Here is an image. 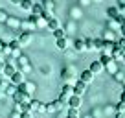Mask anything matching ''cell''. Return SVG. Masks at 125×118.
Instances as JSON below:
<instances>
[{"label":"cell","mask_w":125,"mask_h":118,"mask_svg":"<svg viewBox=\"0 0 125 118\" xmlns=\"http://www.w3.org/2000/svg\"><path fill=\"white\" fill-rule=\"evenodd\" d=\"M105 41H112V43H116V41H114V37H112V30H107V33H105Z\"/></svg>","instance_id":"36"},{"label":"cell","mask_w":125,"mask_h":118,"mask_svg":"<svg viewBox=\"0 0 125 118\" xmlns=\"http://www.w3.org/2000/svg\"><path fill=\"white\" fill-rule=\"evenodd\" d=\"M6 46H8V44L4 43V41H0V54H4V50H6Z\"/></svg>","instance_id":"38"},{"label":"cell","mask_w":125,"mask_h":118,"mask_svg":"<svg viewBox=\"0 0 125 118\" xmlns=\"http://www.w3.org/2000/svg\"><path fill=\"white\" fill-rule=\"evenodd\" d=\"M120 102H121V103H125V91H121V94H120Z\"/></svg>","instance_id":"42"},{"label":"cell","mask_w":125,"mask_h":118,"mask_svg":"<svg viewBox=\"0 0 125 118\" xmlns=\"http://www.w3.org/2000/svg\"><path fill=\"white\" fill-rule=\"evenodd\" d=\"M62 107H64V102H61V100H55V102H50L46 103V113H55V111H61Z\"/></svg>","instance_id":"4"},{"label":"cell","mask_w":125,"mask_h":118,"mask_svg":"<svg viewBox=\"0 0 125 118\" xmlns=\"http://www.w3.org/2000/svg\"><path fill=\"white\" fill-rule=\"evenodd\" d=\"M83 41H85V48H86L88 52H94V50H96V48H94V39H88V37H86V39H83Z\"/></svg>","instance_id":"28"},{"label":"cell","mask_w":125,"mask_h":118,"mask_svg":"<svg viewBox=\"0 0 125 118\" xmlns=\"http://www.w3.org/2000/svg\"><path fill=\"white\" fill-rule=\"evenodd\" d=\"M44 2H53V0H44Z\"/></svg>","instance_id":"49"},{"label":"cell","mask_w":125,"mask_h":118,"mask_svg":"<svg viewBox=\"0 0 125 118\" xmlns=\"http://www.w3.org/2000/svg\"><path fill=\"white\" fill-rule=\"evenodd\" d=\"M114 79H116L118 83H125V72H120V70H118L116 74H114Z\"/></svg>","instance_id":"29"},{"label":"cell","mask_w":125,"mask_h":118,"mask_svg":"<svg viewBox=\"0 0 125 118\" xmlns=\"http://www.w3.org/2000/svg\"><path fill=\"white\" fill-rule=\"evenodd\" d=\"M30 113H46V103L39 100H31L30 102Z\"/></svg>","instance_id":"2"},{"label":"cell","mask_w":125,"mask_h":118,"mask_svg":"<svg viewBox=\"0 0 125 118\" xmlns=\"http://www.w3.org/2000/svg\"><path fill=\"white\" fill-rule=\"evenodd\" d=\"M120 32H121V37H125V24H121V28H120Z\"/></svg>","instance_id":"43"},{"label":"cell","mask_w":125,"mask_h":118,"mask_svg":"<svg viewBox=\"0 0 125 118\" xmlns=\"http://www.w3.org/2000/svg\"><path fill=\"white\" fill-rule=\"evenodd\" d=\"M44 9H46L48 13H52V11H53V2H46V6H44Z\"/></svg>","instance_id":"37"},{"label":"cell","mask_w":125,"mask_h":118,"mask_svg":"<svg viewBox=\"0 0 125 118\" xmlns=\"http://www.w3.org/2000/svg\"><path fill=\"white\" fill-rule=\"evenodd\" d=\"M31 20H33V24H35V28H44V26H48V20L44 19V17H35V15H31Z\"/></svg>","instance_id":"17"},{"label":"cell","mask_w":125,"mask_h":118,"mask_svg":"<svg viewBox=\"0 0 125 118\" xmlns=\"http://www.w3.org/2000/svg\"><path fill=\"white\" fill-rule=\"evenodd\" d=\"M79 81H83L85 85H90V83L94 81V74L90 70H83L81 74H79Z\"/></svg>","instance_id":"9"},{"label":"cell","mask_w":125,"mask_h":118,"mask_svg":"<svg viewBox=\"0 0 125 118\" xmlns=\"http://www.w3.org/2000/svg\"><path fill=\"white\" fill-rule=\"evenodd\" d=\"M6 24H8L9 28H19V26H20V20H19V19H15V17H9Z\"/></svg>","instance_id":"27"},{"label":"cell","mask_w":125,"mask_h":118,"mask_svg":"<svg viewBox=\"0 0 125 118\" xmlns=\"http://www.w3.org/2000/svg\"><path fill=\"white\" fill-rule=\"evenodd\" d=\"M9 118H20V113H17V111H13V113L9 114Z\"/></svg>","instance_id":"41"},{"label":"cell","mask_w":125,"mask_h":118,"mask_svg":"<svg viewBox=\"0 0 125 118\" xmlns=\"http://www.w3.org/2000/svg\"><path fill=\"white\" fill-rule=\"evenodd\" d=\"M68 103H70L68 107H72V109H79V107H81V98L74 94V96H72L70 100H68Z\"/></svg>","instance_id":"19"},{"label":"cell","mask_w":125,"mask_h":118,"mask_svg":"<svg viewBox=\"0 0 125 118\" xmlns=\"http://www.w3.org/2000/svg\"><path fill=\"white\" fill-rule=\"evenodd\" d=\"M116 111H118V114H121V113H125V103H121V102H118V105H116Z\"/></svg>","instance_id":"33"},{"label":"cell","mask_w":125,"mask_h":118,"mask_svg":"<svg viewBox=\"0 0 125 118\" xmlns=\"http://www.w3.org/2000/svg\"><path fill=\"white\" fill-rule=\"evenodd\" d=\"M17 91H19V87H17V85H11V83H9V85L6 87V94H8V96H11V98L17 94Z\"/></svg>","instance_id":"25"},{"label":"cell","mask_w":125,"mask_h":118,"mask_svg":"<svg viewBox=\"0 0 125 118\" xmlns=\"http://www.w3.org/2000/svg\"><path fill=\"white\" fill-rule=\"evenodd\" d=\"M2 85H4V81H2V78H0V87H2Z\"/></svg>","instance_id":"46"},{"label":"cell","mask_w":125,"mask_h":118,"mask_svg":"<svg viewBox=\"0 0 125 118\" xmlns=\"http://www.w3.org/2000/svg\"><path fill=\"white\" fill-rule=\"evenodd\" d=\"M20 26L24 28L22 32H30V33H31V32H33V28H35V24H33V20L30 19V20H22V22H20Z\"/></svg>","instance_id":"21"},{"label":"cell","mask_w":125,"mask_h":118,"mask_svg":"<svg viewBox=\"0 0 125 118\" xmlns=\"http://www.w3.org/2000/svg\"><path fill=\"white\" fill-rule=\"evenodd\" d=\"M8 46H9V50H11L13 57H20V44H19V41H17V39H13Z\"/></svg>","instance_id":"11"},{"label":"cell","mask_w":125,"mask_h":118,"mask_svg":"<svg viewBox=\"0 0 125 118\" xmlns=\"http://www.w3.org/2000/svg\"><path fill=\"white\" fill-rule=\"evenodd\" d=\"M85 118H92V116H85Z\"/></svg>","instance_id":"51"},{"label":"cell","mask_w":125,"mask_h":118,"mask_svg":"<svg viewBox=\"0 0 125 118\" xmlns=\"http://www.w3.org/2000/svg\"><path fill=\"white\" fill-rule=\"evenodd\" d=\"M116 44H118V46H120V48H121V50H123V52H125V37H120V39H118V41H116Z\"/></svg>","instance_id":"34"},{"label":"cell","mask_w":125,"mask_h":118,"mask_svg":"<svg viewBox=\"0 0 125 118\" xmlns=\"http://www.w3.org/2000/svg\"><path fill=\"white\" fill-rule=\"evenodd\" d=\"M103 43H105V39H94V48L96 50H103Z\"/></svg>","instance_id":"31"},{"label":"cell","mask_w":125,"mask_h":118,"mask_svg":"<svg viewBox=\"0 0 125 118\" xmlns=\"http://www.w3.org/2000/svg\"><path fill=\"white\" fill-rule=\"evenodd\" d=\"M9 81H11V85H22L24 81H26V78H24V72H20V70H17L15 74L11 76V78H9Z\"/></svg>","instance_id":"5"},{"label":"cell","mask_w":125,"mask_h":118,"mask_svg":"<svg viewBox=\"0 0 125 118\" xmlns=\"http://www.w3.org/2000/svg\"><path fill=\"white\" fill-rule=\"evenodd\" d=\"M48 28H50L52 32H55V30H59V28H61V24H59V20L53 17V19H50V20H48Z\"/></svg>","instance_id":"23"},{"label":"cell","mask_w":125,"mask_h":118,"mask_svg":"<svg viewBox=\"0 0 125 118\" xmlns=\"http://www.w3.org/2000/svg\"><path fill=\"white\" fill-rule=\"evenodd\" d=\"M74 50L77 52V54H81V52H86V48H85V41H83V39H75V43H74Z\"/></svg>","instance_id":"20"},{"label":"cell","mask_w":125,"mask_h":118,"mask_svg":"<svg viewBox=\"0 0 125 118\" xmlns=\"http://www.w3.org/2000/svg\"><path fill=\"white\" fill-rule=\"evenodd\" d=\"M55 46H57L59 50L64 52L68 48V39H66V37H64V39H57V41H55Z\"/></svg>","instance_id":"22"},{"label":"cell","mask_w":125,"mask_h":118,"mask_svg":"<svg viewBox=\"0 0 125 118\" xmlns=\"http://www.w3.org/2000/svg\"><path fill=\"white\" fill-rule=\"evenodd\" d=\"M118 2V9H120V13L125 11V0H116Z\"/></svg>","instance_id":"35"},{"label":"cell","mask_w":125,"mask_h":118,"mask_svg":"<svg viewBox=\"0 0 125 118\" xmlns=\"http://www.w3.org/2000/svg\"><path fill=\"white\" fill-rule=\"evenodd\" d=\"M31 39H33V33H30V32H22V33L19 35V39H17V41H19L20 46H28V44L31 43Z\"/></svg>","instance_id":"6"},{"label":"cell","mask_w":125,"mask_h":118,"mask_svg":"<svg viewBox=\"0 0 125 118\" xmlns=\"http://www.w3.org/2000/svg\"><path fill=\"white\" fill-rule=\"evenodd\" d=\"M110 57H112L116 63H118V61H123V50L116 44V46H114V50H112V54H110Z\"/></svg>","instance_id":"14"},{"label":"cell","mask_w":125,"mask_h":118,"mask_svg":"<svg viewBox=\"0 0 125 118\" xmlns=\"http://www.w3.org/2000/svg\"><path fill=\"white\" fill-rule=\"evenodd\" d=\"M19 65H20V68H19L20 72H30V70H31V67H30V59H28L26 55H20V57H19Z\"/></svg>","instance_id":"10"},{"label":"cell","mask_w":125,"mask_h":118,"mask_svg":"<svg viewBox=\"0 0 125 118\" xmlns=\"http://www.w3.org/2000/svg\"><path fill=\"white\" fill-rule=\"evenodd\" d=\"M20 2H22V0H11V4H19V6H20Z\"/></svg>","instance_id":"44"},{"label":"cell","mask_w":125,"mask_h":118,"mask_svg":"<svg viewBox=\"0 0 125 118\" xmlns=\"http://www.w3.org/2000/svg\"><path fill=\"white\" fill-rule=\"evenodd\" d=\"M72 96H74V87H72V85H62L61 94H59V100H61V102H68Z\"/></svg>","instance_id":"1"},{"label":"cell","mask_w":125,"mask_h":118,"mask_svg":"<svg viewBox=\"0 0 125 118\" xmlns=\"http://www.w3.org/2000/svg\"><path fill=\"white\" fill-rule=\"evenodd\" d=\"M92 2H101V0H92Z\"/></svg>","instance_id":"48"},{"label":"cell","mask_w":125,"mask_h":118,"mask_svg":"<svg viewBox=\"0 0 125 118\" xmlns=\"http://www.w3.org/2000/svg\"><path fill=\"white\" fill-rule=\"evenodd\" d=\"M123 63H125V52H123Z\"/></svg>","instance_id":"47"},{"label":"cell","mask_w":125,"mask_h":118,"mask_svg":"<svg viewBox=\"0 0 125 118\" xmlns=\"http://www.w3.org/2000/svg\"><path fill=\"white\" fill-rule=\"evenodd\" d=\"M66 118H81V114H79V109H72V107H68Z\"/></svg>","instance_id":"26"},{"label":"cell","mask_w":125,"mask_h":118,"mask_svg":"<svg viewBox=\"0 0 125 118\" xmlns=\"http://www.w3.org/2000/svg\"><path fill=\"white\" fill-rule=\"evenodd\" d=\"M107 15H109L110 20H114V19H118L121 13H120V9H118V6H110V8H107Z\"/></svg>","instance_id":"15"},{"label":"cell","mask_w":125,"mask_h":118,"mask_svg":"<svg viewBox=\"0 0 125 118\" xmlns=\"http://www.w3.org/2000/svg\"><path fill=\"white\" fill-rule=\"evenodd\" d=\"M123 24H125V15H123Z\"/></svg>","instance_id":"50"},{"label":"cell","mask_w":125,"mask_h":118,"mask_svg":"<svg viewBox=\"0 0 125 118\" xmlns=\"http://www.w3.org/2000/svg\"><path fill=\"white\" fill-rule=\"evenodd\" d=\"M116 118H123V114H116Z\"/></svg>","instance_id":"45"},{"label":"cell","mask_w":125,"mask_h":118,"mask_svg":"<svg viewBox=\"0 0 125 118\" xmlns=\"http://www.w3.org/2000/svg\"><path fill=\"white\" fill-rule=\"evenodd\" d=\"M8 19H9V15L4 11V9H0V22H8Z\"/></svg>","instance_id":"32"},{"label":"cell","mask_w":125,"mask_h":118,"mask_svg":"<svg viewBox=\"0 0 125 118\" xmlns=\"http://www.w3.org/2000/svg\"><path fill=\"white\" fill-rule=\"evenodd\" d=\"M19 91L20 92H26V94L31 96L33 92L37 91V85H35V83H31V81H24L22 85H19Z\"/></svg>","instance_id":"3"},{"label":"cell","mask_w":125,"mask_h":118,"mask_svg":"<svg viewBox=\"0 0 125 118\" xmlns=\"http://www.w3.org/2000/svg\"><path fill=\"white\" fill-rule=\"evenodd\" d=\"M20 118H33V113H22Z\"/></svg>","instance_id":"39"},{"label":"cell","mask_w":125,"mask_h":118,"mask_svg":"<svg viewBox=\"0 0 125 118\" xmlns=\"http://www.w3.org/2000/svg\"><path fill=\"white\" fill-rule=\"evenodd\" d=\"M53 35H55V39H64V37H66V32H64L62 28H59V30L53 32Z\"/></svg>","instance_id":"30"},{"label":"cell","mask_w":125,"mask_h":118,"mask_svg":"<svg viewBox=\"0 0 125 118\" xmlns=\"http://www.w3.org/2000/svg\"><path fill=\"white\" fill-rule=\"evenodd\" d=\"M85 91H86V85H85L83 81H79V79H77V81H75V85H74V94L81 98V96L85 94Z\"/></svg>","instance_id":"13"},{"label":"cell","mask_w":125,"mask_h":118,"mask_svg":"<svg viewBox=\"0 0 125 118\" xmlns=\"http://www.w3.org/2000/svg\"><path fill=\"white\" fill-rule=\"evenodd\" d=\"M13 61H15V59H9L8 63H6V68H4V76H6V78H11V76L19 70V68L13 65Z\"/></svg>","instance_id":"8"},{"label":"cell","mask_w":125,"mask_h":118,"mask_svg":"<svg viewBox=\"0 0 125 118\" xmlns=\"http://www.w3.org/2000/svg\"><path fill=\"white\" fill-rule=\"evenodd\" d=\"M88 70L92 72L94 76H96V74H101V72L105 70V68H103L101 61H92V63H90V67H88Z\"/></svg>","instance_id":"12"},{"label":"cell","mask_w":125,"mask_h":118,"mask_svg":"<svg viewBox=\"0 0 125 118\" xmlns=\"http://www.w3.org/2000/svg\"><path fill=\"white\" fill-rule=\"evenodd\" d=\"M114 46H116V43H112V41H105L103 43V55H110L112 54V50H114Z\"/></svg>","instance_id":"16"},{"label":"cell","mask_w":125,"mask_h":118,"mask_svg":"<svg viewBox=\"0 0 125 118\" xmlns=\"http://www.w3.org/2000/svg\"><path fill=\"white\" fill-rule=\"evenodd\" d=\"M123 91H125V87H123Z\"/></svg>","instance_id":"52"},{"label":"cell","mask_w":125,"mask_h":118,"mask_svg":"<svg viewBox=\"0 0 125 118\" xmlns=\"http://www.w3.org/2000/svg\"><path fill=\"white\" fill-rule=\"evenodd\" d=\"M13 100H15V103H30V102H31L30 94H26V92H20V91H17V94L13 96Z\"/></svg>","instance_id":"7"},{"label":"cell","mask_w":125,"mask_h":118,"mask_svg":"<svg viewBox=\"0 0 125 118\" xmlns=\"http://www.w3.org/2000/svg\"><path fill=\"white\" fill-rule=\"evenodd\" d=\"M4 68H6V61H0V74H4Z\"/></svg>","instance_id":"40"},{"label":"cell","mask_w":125,"mask_h":118,"mask_svg":"<svg viewBox=\"0 0 125 118\" xmlns=\"http://www.w3.org/2000/svg\"><path fill=\"white\" fill-rule=\"evenodd\" d=\"M44 11H46V9H44L41 4H33V8H31V15H35V17H42Z\"/></svg>","instance_id":"18"},{"label":"cell","mask_w":125,"mask_h":118,"mask_svg":"<svg viewBox=\"0 0 125 118\" xmlns=\"http://www.w3.org/2000/svg\"><path fill=\"white\" fill-rule=\"evenodd\" d=\"M33 4H35L33 0H22V2H20V8H22L24 11H31V8H33Z\"/></svg>","instance_id":"24"}]
</instances>
